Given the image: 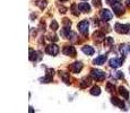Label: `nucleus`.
Listing matches in <instances>:
<instances>
[{
  "mask_svg": "<svg viewBox=\"0 0 130 113\" xmlns=\"http://www.w3.org/2000/svg\"><path fill=\"white\" fill-rule=\"evenodd\" d=\"M60 77L64 80V83H66V84H70V79H69V76H68V74H67V72L61 71V72H60Z\"/></svg>",
  "mask_w": 130,
  "mask_h": 113,
  "instance_id": "6ab92c4d",
  "label": "nucleus"
},
{
  "mask_svg": "<svg viewBox=\"0 0 130 113\" xmlns=\"http://www.w3.org/2000/svg\"><path fill=\"white\" fill-rule=\"evenodd\" d=\"M120 52H121V54H122V58H124V59H126L127 52H128V47H127V45H124V44L120 45Z\"/></svg>",
  "mask_w": 130,
  "mask_h": 113,
  "instance_id": "aec40b11",
  "label": "nucleus"
},
{
  "mask_svg": "<svg viewBox=\"0 0 130 113\" xmlns=\"http://www.w3.org/2000/svg\"><path fill=\"white\" fill-rule=\"evenodd\" d=\"M62 52H63V54L69 56V57H76V53H77L76 49H75L72 45H67V46H64Z\"/></svg>",
  "mask_w": 130,
  "mask_h": 113,
  "instance_id": "423d86ee",
  "label": "nucleus"
},
{
  "mask_svg": "<svg viewBox=\"0 0 130 113\" xmlns=\"http://www.w3.org/2000/svg\"><path fill=\"white\" fill-rule=\"evenodd\" d=\"M69 69H70V71L74 72V74H78V72L83 69V63H82V62H79V61L74 62L72 64H70Z\"/></svg>",
  "mask_w": 130,
  "mask_h": 113,
  "instance_id": "1a4fd4ad",
  "label": "nucleus"
},
{
  "mask_svg": "<svg viewBox=\"0 0 130 113\" xmlns=\"http://www.w3.org/2000/svg\"><path fill=\"white\" fill-rule=\"evenodd\" d=\"M106 59H107V57H106V54H102V56H100V57H97L96 59H94V61H93V63L94 64H96V66H101V64H103V63H105V61H106Z\"/></svg>",
  "mask_w": 130,
  "mask_h": 113,
  "instance_id": "9b49d317",
  "label": "nucleus"
},
{
  "mask_svg": "<svg viewBox=\"0 0 130 113\" xmlns=\"http://www.w3.org/2000/svg\"><path fill=\"white\" fill-rule=\"evenodd\" d=\"M129 70H130V68H129Z\"/></svg>",
  "mask_w": 130,
  "mask_h": 113,
  "instance_id": "f704fd0d",
  "label": "nucleus"
},
{
  "mask_svg": "<svg viewBox=\"0 0 130 113\" xmlns=\"http://www.w3.org/2000/svg\"><path fill=\"white\" fill-rule=\"evenodd\" d=\"M88 29H89V23L87 19H84V21L78 23V31H79V33L83 34L84 36L88 35Z\"/></svg>",
  "mask_w": 130,
  "mask_h": 113,
  "instance_id": "f257e3e1",
  "label": "nucleus"
},
{
  "mask_svg": "<svg viewBox=\"0 0 130 113\" xmlns=\"http://www.w3.org/2000/svg\"><path fill=\"white\" fill-rule=\"evenodd\" d=\"M60 11H62V12H66V8H60Z\"/></svg>",
  "mask_w": 130,
  "mask_h": 113,
  "instance_id": "2f4dec72",
  "label": "nucleus"
},
{
  "mask_svg": "<svg viewBox=\"0 0 130 113\" xmlns=\"http://www.w3.org/2000/svg\"><path fill=\"white\" fill-rule=\"evenodd\" d=\"M105 44L109 45V46H111V45L113 44V39H112V37H106L105 39Z\"/></svg>",
  "mask_w": 130,
  "mask_h": 113,
  "instance_id": "bb28decb",
  "label": "nucleus"
},
{
  "mask_svg": "<svg viewBox=\"0 0 130 113\" xmlns=\"http://www.w3.org/2000/svg\"><path fill=\"white\" fill-rule=\"evenodd\" d=\"M126 4H127V6L130 7V0H126Z\"/></svg>",
  "mask_w": 130,
  "mask_h": 113,
  "instance_id": "7c9ffc66",
  "label": "nucleus"
},
{
  "mask_svg": "<svg viewBox=\"0 0 130 113\" xmlns=\"http://www.w3.org/2000/svg\"><path fill=\"white\" fill-rule=\"evenodd\" d=\"M89 93H91L92 95H94V96H97V95L101 94V88H100L99 86H94V87H92V89L89 90Z\"/></svg>",
  "mask_w": 130,
  "mask_h": 113,
  "instance_id": "a211bd4d",
  "label": "nucleus"
},
{
  "mask_svg": "<svg viewBox=\"0 0 130 113\" xmlns=\"http://www.w3.org/2000/svg\"><path fill=\"white\" fill-rule=\"evenodd\" d=\"M91 76H92V78L94 80H96V82H103V80L105 79V74H104L103 71H101V70H97V69L92 70Z\"/></svg>",
  "mask_w": 130,
  "mask_h": 113,
  "instance_id": "f03ea898",
  "label": "nucleus"
},
{
  "mask_svg": "<svg viewBox=\"0 0 130 113\" xmlns=\"http://www.w3.org/2000/svg\"><path fill=\"white\" fill-rule=\"evenodd\" d=\"M119 93H120V94H121L126 100L129 99V92H128V90H127L126 88H124L123 86H120V87H119Z\"/></svg>",
  "mask_w": 130,
  "mask_h": 113,
  "instance_id": "2eb2a0df",
  "label": "nucleus"
},
{
  "mask_svg": "<svg viewBox=\"0 0 130 113\" xmlns=\"http://www.w3.org/2000/svg\"><path fill=\"white\" fill-rule=\"evenodd\" d=\"M40 82L43 84V83H50V82H52V76L51 75H46L44 78H41L40 79Z\"/></svg>",
  "mask_w": 130,
  "mask_h": 113,
  "instance_id": "412c9836",
  "label": "nucleus"
},
{
  "mask_svg": "<svg viewBox=\"0 0 130 113\" xmlns=\"http://www.w3.org/2000/svg\"><path fill=\"white\" fill-rule=\"evenodd\" d=\"M35 5L40 9H44L46 7V0H35Z\"/></svg>",
  "mask_w": 130,
  "mask_h": 113,
  "instance_id": "dca6fc26",
  "label": "nucleus"
},
{
  "mask_svg": "<svg viewBox=\"0 0 130 113\" xmlns=\"http://www.w3.org/2000/svg\"><path fill=\"white\" fill-rule=\"evenodd\" d=\"M112 76L116 77V78H118V79H123V74H122L121 71H116V72H113V74H112Z\"/></svg>",
  "mask_w": 130,
  "mask_h": 113,
  "instance_id": "5701e85b",
  "label": "nucleus"
},
{
  "mask_svg": "<svg viewBox=\"0 0 130 113\" xmlns=\"http://www.w3.org/2000/svg\"><path fill=\"white\" fill-rule=\"evenodd\" d=\"M45 52L47 54H50V56H57V54L59 53V46L57 44L52 43V44H50L46 46Z\"/></svg>",
  "mask_w": 130,
  "mask_h": 113,
  "instance_id": "20e7f679",
  "label": "nucleus"
},
{
  "mask_svg": "<svg viewBox=\"0 0 130 113\" xmlns=\"http://www.w3.org/2000/svg\"><path fill=\"white\" fill-rule=\"evenodd\" d=\"M123 61H124V58H121V59H118V58H112V59H110L109 64H110V67H112V68H118V67L121 66Z\"/></svg>",
  "mask_w": 130,
  "mask_h": 113,
  "instance_id": "6e6552de",
  "label": "nucleus"
},
{
  "mask_svg": "<svg viewBox=\"0 0 130 113\" xmlns=\"http://www.w3.org/2000/svg\"><path fill=\"white\" fill-rule=\"evenodd\" d=\"M77 7H78V6H77L76 4H74V5H72V6H71V9H70L71 12L75 15V16H78V15H79V11H77V9H76Z\"/></svg>",
  "mask_w": 130,
  "mask_h": 113,
  "instance_id": "b1692460",
  "label": "nucleus"
},
{
  "mask_svg": "<svg viewBox=\"0 0 130 113\" xmlns=\"http://www.w3.org/2000/svg\"><path fill=\"white\" fill-rule=\"evenodd\" d=\"M106 89H107V92L113 93L114 90H116V86H114V85H112L111 83H107V84H106Z\"/></svg>",
  "mask_w": 130,
  "mask_h": 113,
  "instance_id": "4be33fe9",
  "label": "nucleus"
},
{
  "mask_svg": "<svg viewBox=\"0 0 130 113\" xmlns=\"http://www.w3.org/2000/svg\"><path fill=\"white\" fill-rule=\"evenodd\" d=\"M100 17H101L102 21L104 22H109L112 19V14L109 9H102L101 12H100Z\"/></svg>",
  "mask_w": 130,
  "mask_h": 113,
  "instance_id": "39448f33",
  "label": "nucleus"
},
{
  "mask_svg": "<svg viewBox=\"0 0 130 113\" xmlns=\"http://www.w3.org/2000/svg\"><path fill=\"white\" fill-rule=\"evenodd\" d=\"M50 26H51V29H53V31H57V29H58V27H59V25H58V23H57L56 21H52Z\"/></svg>",
  "mask_w": 130,
  "mask_h": 113,
  "instance_id": "393cba45",
  "label": "nucleus"
},
{
  "mask_svg": "<svg viewBox=\"0 0 130 113\" xmlns=\"http://www.w3.org/2000/svg\"><path fill=\"white\" fill-rule=\"evenodd\" d=\"M111 102H112V104H114L116 106H119L121 110H127L126 109V104H124V102L122 101V100H119V99H117V97H112L111 99Z\"/></svg>",
  "mask_w": 130,
  "mask_h": 113,
  "instance_id": "9d476101",
  "label": "nucleus"
},
{
  "mask_svg": "<svg viewBox=\"0 0 130 113\" xmlns=\"http://www.w3.org/2000/svg\"><path fill=\"white\" fill-rule=\"evenodd\" d=\"M112 8H113V11L117 16H121V15L124 12V7L122 6L120 2H117V4L112 5Z\"/></svg>",
  "mask_w": 130,
  "mask_h": 113,
  "instance_id": "0eeeda50",
  "label": "nucleus"
},
{
  "mask_svg": "<svg viewBox=\"0 0 130 113\" xmlns=\"http://www.w3.org/2000/svg\"><path fill=\"white\" fill-rule=\"evenodd\" d=\"M121 0H106V4H109V5H114V4H117V2H120Z\"/></svg>",
  "mask_w": 130,
  "mask_h": 113,
  "instance_id": "cd10ccee",
  "label": "nucleus"
},
{
  "mask_svg": "<svg viewBox=\"0 0 130 113\" xmlns=\"http://www.w3.org/2000/svg\"><path fill=\"white\" fill-rule=\"evenodd\" d=\"M50 39L53 40V41H58V37H56L54 35H52V36H50Z\"/></svg>",
  "mask_w": 130,
  "mask_h": 113,
  "instance_id": "c756f323",
  "label": "nucleus"
},
{
  "mask_svg": "<svg viewBox=\"0 0 130 113\" xmlns=\"http://www.w3.org/2000/svg\"><path fill=\"white\" fill-rule=\"evenodd\" d=\"M91 79L88 78V77H85V78L82 80V83H80V87L82 88H86L87 86H88V85H91Z\"/></svg>",
  "mask_w": 130,
  "mask_h": 113,
  "instance_id": "f3484780",
  "label": "nucleus"
},
{
  "mask_svg": "<svg viewBox=\"0 0 130 113\" xmlns=\"http://www.w3.org/2000/svg\"><path fill=\"white\" fill-rule=\"evenodd\" d=\"M94 36H95V39H97V40H102L104 35H103V33H101V32H95Z\"/></svg>",
  "mask_w": 130,
  "mask_h": 113,
  "instance_id": "a878e982",
  "label": "nucleus"
},
{
  "mask_svg": "<svg viewBox=\"0 0 130 113\" xmlns=\"http://www.w3.org/2000/svg\"><path fill=\"white\" fill-rule=\"evenodd\" d=\"M93 5L95 7H100L101 6V0H93Z\"/></svg>",
  "mask_w": 130,
  "mask_h": 113,
  "instance_id": "c85d7f7f",
  "label": "nucleus"
},
{
  "mask_svg": "<svg viewBox=\"0 0 130 113\" xmlns=\"http://www.w3.org/2000/svg\"><path fill=\"white\" fill-rule=\"evenodd\" d=\"M61 1H67V0H61Z\"/></svg>",
  "mask_w": 130,
  "mask_h": 113,
  "instance_id": "72a5a7b5",
  "label": "nucleus"
},
{
  "mask_svg": "<svg viewBox=\"0 0 130 113\" xmlns=\"http://www.w3.org/2000/svg\"><path fill=\"white\" fill-rule=\"evenodd\" d=\"M29 112H31V113L33 112V107H32V106H29Z\"/></svg>",
  "mask_w": 130,
  "mask_h": 113,
  "instance_id": "473e14b6",
  "label": "nucleus"
},
{
  "mask_svg": "<svg viewBox=\"0 0 130 113\" xmlns=\"http://www.w3.org/2000/svg\"><path fill=\"white\" fill-rule=\"evenodd\" d=\"M40 58H41V56H39V53L36 51H34L33 49H29V60L31 61H36Z\"/></svg>",
  "mask_w": 130,
  "mask_h": 113,
  "instance_id": "4468645a",
  "label": "nucleus"
},
{
  "mask_svg": "<svg viewBox=\"0 0 130 113\" xmlns=\"http://www.w3.org/2000/svg\"><path fill=\"white\" fill-rule=\"evenodd\" d=\"M82 51L84 52L86 56H93L94 54V49L91 46V45H85V46L82 47Z\"/></svg>",
  "mask_w": 130,
  "mask_h": 113,
  "instance_id": "ddd939ff",
  "label": "nucleus"
},
{
  "mask_svg": "<svg viewBox=\"0 0 130 113\" xmlns=\"http://www.w3.org/2000/svg\"><path fill=\"white\" fill-rule=\"evenodd\" d=\"M78 9L82 12H89L91 11V6L88 4H86V2H83V4L78 5Z\"/></svg>",
  "mask_w": 130,
  "mask_h": 113,
  "instance_id": "f8f14e48",
  "label": "nucleus"
},
{
  "mask_svg": "<svg viewBox=\"0 0 130 113\" xmlns=\"http://www.w3.org/2000/svg\"><path fill=\"white\" fill-rule=\"evenodd\" d=\"M114 29L116 32H118L120 34H126L129 32L130 29V25L129 24H120V23H117L114 25Z\"/></svg>",
  "mask_w": 130,
  "mask_h": 113,
  "instance_id": "7ed1b4c3",
  "label": "nucleus"
}]
</instances>
